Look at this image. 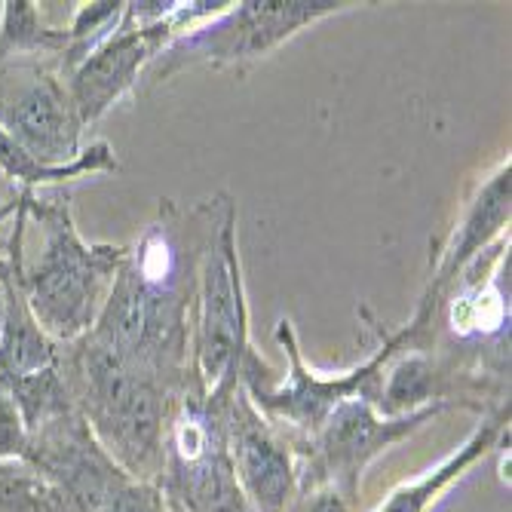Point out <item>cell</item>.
<instances>
[{"label":"cell","instance_id":"cell-16","mask_svg":"<svg viewBox=\"0 0 512 512\" xmlns=\"http://www.w3.org/2000/svg\"><path fill=\"white\" fill-rule=\"evenodd\" d=\"M68 50V28L46 25L31 0L0 4V59H59Z\"/></svg>","mask_w":512,"mask_h":512},{"label":"cell","instance_id":"cell-13","mask_svg":"<svg viewBox=\"0 0 512 512\" xmlns=\"http://www.w3.org/2000/svg\"><path fill=\"white\" fill-rule=\"evenodd\" d=\"M509 218H512V163L506 157L503 163H497L494 172H488L476 184L470 200L463 203V212L451 230V237L436 252V261L427 276V289L414 310H433L442 301V295L457 283V276L482 252H488L494 243L506 237Z\"/></svg>","mask_w":512,"mask_h":512},{"label":"cell","instance_id":"cell-19","mask_svg":"<svg viewBox=\"0 0 512 512\" xmlns=\"http://www.w3.org/2000/svg\"><path fill=\"white\" fill-rule=\"evenodd\" d=\"M123 0H99V4H80L68 25V50L62 56V74L68 77L99 43H105L123 22Z\"/></svg>","mask_w":512,"mask_h":512},{"label":"cell","instance_id":"cell-6","mask_svg":"<svg viewBox=\"0 0 512 512\" xmlns=\"http://www.w3.org/2000/svg\"><path fill=\"white\" fill-rule=\"evenodd\" d=\"M157 485L172 512H252L230 467L218 408L197 378L175 402Z\"/></svg>","mask_w":512,"mask_h":512},{"label":"cell","instance_id":"cell-20","mask_svg":"<svg viewBox=\"0 0 512 512\" xmlns=\"http://www.w3.org/2000/svg\"><path fill=\"white\" fill-rule=\"evenodd\" d=\"M96 512H172L157 482L129 479Z\"/></svg>","mask_w":512,"mask_h":512},{"label":"cell","instance_id":"cell-7","mask_svg":"<svg viewBox=\"0 0 512 512\" xmlns=\"http://www.w3.org/2000/svg\"><path fill=\"white\" fill-rule=\"evenodd\" d=\"M448 408L451 405H430L402 417H381L362 396L341 402L313 436L292 439L298 463V491L316 485H335L350 500H356L362 473L371 463L402 439L424 430Z\"/></svg>","mask_w":512,"mask_h":512},{"label":"cell","instance_id":"cell-2","mask_svg":"<svg viewBox=\"0 0 512 512\" xmlns=\"http://www.w3.org/2000/svg\"><path fill=\"white\" fill-rule=\"evenodd\" d=\"M59 371L77 411L120 470L138 482H157L175 402L194 378L184 387H172L126 365L89 335L74 344H59Z\"/></svg>","mask_w":512,"mask_h":512},{"label":"cell","instance_id":"cell-14","mask_svg":"<svg viewBox=\"0 0 512 512\" xmlns=\"http://www.w3.org/2000/svg\"><path fill=\"white\" fill-rule=\"evenodd\" d=\"M503 439H509V405L485 414L482 424L467 436V442L457 445V451H451L442 463L414 482L399 485L375 512H433V506Z\"/></svg>","mask_w":512,"mask_h":512},{"label":"cell","instance_id":"cell-8","mask_svg":"<svg viewBox=\"0 0 512 512\" xmlns=\"http://www.w3.org/2000/svg\"><path fill=\"white\" fill-rule=\"evenodd\" d=\"M378 329V347L371 350V356L347 371H338V375H325V371L307 365L304 353H301V341L295 332V322L289 316H279L276 319V329L273 338L283 350V356L289 359V375L279 378L276 387L267 390H246L252 396V402L258 405V411L264 417L286 430L289 439H307L319 430V424L329 417L341 402L362 396L368 399L371 384H375L381 365L387 362V356L402 344L405 329H384L378 319H371Z\"/></svg>","mask_w":512,"mask_h":512},{"label":"cell","instance_id":"cell-10","mask_svg":"<svg viewBox=\"0 0 512 512\" xmlns=\"http://www.w3.org/2000/svg\"><path fill=\"white\" fill-rule=\"evenodd\" d=\"M0 129L43 166H65L83 151L59 59H0Z\"/></svg>","mask_w":512,"mask_h":512},{"label":"cell","instance_id":"cell-3","mask_svg":"<svg viewBox=\"0 0 512 512\" xmlns=\"http://www.w3.org/2000/svg\"><path fill=\"white\" fill-rule=\"evenodd\" d=\"M28 224L40 230L37 258L22 267V289L40 329L56 344H74L96 325L126 246L89 243L74 221L71 197L25 200Z\"/></svg>","mask_w":512,"mask_h":512},{"label":"cell","instance_id":"cell-5","mask_svg":"<svg viewBox=\"0 0 512 512\" xmlns=\"http://www.w3.org/2000/svg\"><path fill=\"white\" fill-rule=\"evenodd\" d=\"M249 301L237 240V200L227 206L200 261L191 368L206 393L240 384L243 359L252 353Z\"/></svg>","mask_w":512,"mask_h":512},{"label":"cell","instance_id":"cell-9","mask_svg":"<svg viewBox=\"0 0 512 512\" xmlns=\"http://www.w3.org/2000/svg\"><path fill=\"white\" fill-rule=\"evenodd\" d=\"M230 4L224 0H197V4H178L169 19L157 25H129L126 19L120 28L99 43L68 77V96L77 108L83 129L99 123L117 102L138 89L151 62L166 50L172 40L188 34L191 28L215 19Z\"/></svg>","mask_w":512,"mask_h":512},{"label":"cell","instance_id":"cell-11","mask_svg":"<svg viewBox=\"0 0 512 512\" xmlns=\"http://www.w3.org/2000/svg\"><path fill=\"white\" fill-rule=\"evenodd\" d=\"M218 408L234 479L252 512H286L298 494L295 445L258 411L243 384H221L209 393Z\"/></svg>","mask_w":512,"mask_h":512},{"label":"cell","instance_id":"cell-1","mask_svg":"<svg viewBox=\"0 0 512 512\" xmlns=\"http://www.w3.org/2000/svg\"><path fill=\"white\" fill-rule=\"evenodd\" d=\"M230 203L224 191L194 206L160 200L154 221L126 246L89 338L172 387L188 384L200 261Z\"/></svg>","mask_w":512,"mask_h":512},{"label":"cell","instance_id":"cell-17","mask_svg":"<svg viewBox=\"0 0 512 512\" xmlns=\"http://www.w3.org/2000/svg\"><path fill=\"white\" fill-rule=\"evenodd\" d=\"M0 387L10 393V399L19 408L28 433L37 430L46 421H53V417L77 408L74 399H71V390H68V384L62 378V371H59V359L50 368H40V371L25 375V378H13V381L0 384Z\"/></svg>","mask_w":512,"mask_h":512},{"label":"cell","instance_id":"cell-23","mask_svg":"<svg viewBox=\"0 0 512 512\" xmlns=\"http://www.w3.org/2000/svg\"><path fill=\"white\" fill-rule=\"evenodd\" d=\"M19 194H22V188H16V184L0 172V212H4L7 206H13L19 200Z\"/></svg>","mask_w":512,"mask_h":512},{"label":"cell","instance_id":"cell-12","mask_svg":"<svg viewBox=\"0 0 512 512\" xmlns=\"http://www.w3.org/2000/svg\"><path fill=\"white\" fill-rule=\"evenodd\" d=\"M22 460L59 491L68 512H96L132 479L102 448L77 408L31 430Z\"/></svg>","mask_w":512,"mask_h":512},{"label":"cell","instance_id":"cell-22","mask_svg":"<svg viewBox=\"0 0 512 512\" xmlns=\"http://www.w3.org/2000/svg\"><path fill=\"white\" fill-rule=\"evenodd\" d=\"M356 500H350L335 485H316L295 494V500L286 506V512H353Z\"/></svg>","mask_w":512,"mask_h":512},{"label":"cell","instance_id":"cell-15","mask_svg":"<svg viewBox=\"0 0 512 512\" xmlns=\"http://www.w3.org/2000/svg\"><path fill=\"white\" fill-rule=\"evenodd\" d=\"M117 169H120V160L114 148L102 142V138L83 145V151L65 166H43L34 157H28L13 138H7V132L0 129V172L22 191H34V188H43V184H65L83 175H111Z\"/></svg>","mask_w":512,"mask_h":512},{"label":"cell","instance_id":"cell-24","mask_svg":"<svg viewBox=\"0 0 512 512\" xmlns=\"http://www.w3.org/2000/svg\"><path fill=\"white\" fill-rule=\"evenodd\" d=\"M4 319H7V289L0 283V332H4Z\"/></svg>","mask_w":512,"mask_h":512},{"label":"cell","instance_id":"cell-18","mask_svg":"<svg viewBox=\"0 0 512 512\" xmlns=\"http://www.w3.org/2000/svg\"><path fill=\"white\" fill-rule=\"evenodd\" d=\"M0 512H68L59 491L31 463H0Z\"/></svg>","mask_w":512,"mask_h":512},{"label":"cell","instance_id":"cell-25","mask_svg":"<svg viewBox=\"0 0 512 512\" xmlns=\"http://www.w3.org/2000/svg\"><path fill=\"white\" fill-rule=\"evenodd\" d=\"M19 197H22V194H19ZM16 206H19V200H16L13 206H7L4 212H0V227H4V224H7V218H13V215H16Z\"/></svg>","mask_w":512,"mask_h":512},{"label":"cell","instance_id":"cell-21","mask_svg":"<svg viewBox=\"0 0 512 512\" xmlns=\"http://www.w3.org/2000/svg\"><path fill=\"white\" fill-rule=\"evenodd\" d=\"M28 445V430L19 408L13 405L10 393L0 387V463L4 460H22Z\"/></svg>","mask_w":512,"mask_h":512},{"label":"cell","instance_id":"cell-4","mask_svg":"<svg viewBox=\"0 0 512 512\" xmlns=\"http://www.w3.org/2000/svg\"><path fill=\"white\" fill-rule=\"evenodd\" d=\"M356 4L344 0H243L172 40L142 80L160 86L188 68H240L270 56L304 28Z\"/></svg>","mask_w":512,"mask_h":512}]
</instances>
